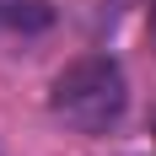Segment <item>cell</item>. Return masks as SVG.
I'll list each match as a JSON object with an SVG mask.
<instances>
[{"instance_id": "obj_4", "label": "cell", "mask_w": 156, "mask_h": 156, "mask_svg": "<svg viewBox=\"0 0 156 156\" xmlns=\"http://www.w3.org/2000/svg\"><path fill=\"white\" fill-rule=\"evenodd\" d=\"M151 43H156V0H151Z\"/></svg>"}, {"instance_id": "obj_3", "label": "cell", "mask_w": 156, "mask_h": 156, "mask_svg": "<svg viewBox=\"0 0 156 156\" xmlns=\"http://www.w3.org/2000/svg\"><path fill=\"white\" fill-rule=\"evenodd\" d=\"M86 5H92V22H113V16L124 11L129 0H86Z\"/></svg>"}, {"instance_id": "obj_2", "label": "cell", "mask_w": 156, "mask_h": 156, "mask_svg": "<svg viewBox=\"0 0 156 156\" xmlns=\"http://www.w3.org/2000/svg\"><path fill=\"white\" fill-rule=\"evenodd\" d=\"M0 27L43 32V27H54V5H48V0H0Z\"/></svg>"}, {"instance_id": "obj_1", "label": "cell", "mask_w": 156, "mask_h": 156, "mask_svg": "<svg viewBox=\"0 0 156 156\" xmlns=\"http://www.w3.org/2000/svg\"><path fill=\"white\" fill-rule=\"evenodd\" d=\"M129 108V81L113 54H81L48 81V113L76 135H108Z\"/></svg>"}]
</instances>
